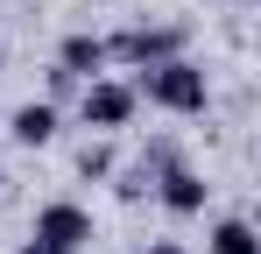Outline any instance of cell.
<instances>
[{
  "label": "cell",
  "mask_w": 261,
  "mask_h": 254,
  "mask_svg": "<svg viewBox=\"0 0 261 254\" xmlns=\"http://www.w3.org/2000/svg\"><path fill=\"white\" fill-rule=\"evenodd\" d=\"M148 99H155V106H170V113H198V106H205V71H198V64H184V57L148 64Z\"/></svg>",
  "instance_id": "1"
},
{
  "label": "cell",
  "mask_w": 261,
  "mask_h": 254,
  "mask_svg": "<svg viewBox=\"0 0 261 254\" xmlns=\"http://www.w3.org/2000/svg\"><path fill=\"white\" fill-rule=\"evenodd\" d=\"M36 240H49V247L71 254V247L92 240V219H85L78 205H43V212H36Z\"/></svg>",
  "instance_id": "2"
},
{
  "label": "cell",
  "mask_w": 261,
  "mask_h": 254,
  "mask_svg": "<svg viewBox=\"0 0 261 254\" xmlns=\"http://www.w3.org/2000/svg\"><path fill=\"white\" fill-rule=\"evenodd\" d=\"M127 113H134V92H127V85H92V92H85V120L92 127H120Z\"/></svg>",
  "instance_id": "3"
},
{
  "label": "cell",
  "mask_w": 261,
  "mask_h": 254,
  "mask_svg": "<svg viewBox=\"0 0 261 254\" xmlns=\"http://www.w3.org/2000/svg\"><path fill=\"white\" fill-rule=\"evenodd\" d=\"M120 49H127L141 71H148V64H170L176 57V29H134V36H120Z\"/></svg>",
  "instance_id": "4"
},
{
  "label": "cell",
  "mask_w": 261,
  "mask_h": 254,
  "mask_svg": "<svg viewBox=\"0 0 261 254\" xmlns=\"http://www.w3.org/2000/svg\"><path fill=\"white\" fill-rule=\"evenodd\" d=\"M99 64H106V42L99 36H71L64 42V78H92Z\"/></svg>",
  "instance_id": "5"
},
{
  "label": "cell",
  "mask_w": 261,
  "mask_h": 254,
  "mask_svg": "<svg viewBox=\"0 0 261 254\" xmlns=\"http://www.w3.org/2000/svg\"><path fill=\"white\" fill-rule=\"evenodd\" d=\"M163 205H170V212H198V205H205V176L170 169V176H163Z\"/></svg>",
  "instance_id": "6"
},
{
  "label": "cell",
  "mask_w": 261,
  "mask_h": 254,
  "mask_svg": "<svg viewBox=\"0 0 261 254\" xmlns=\"http://www.w3.org/2000/svg\"><path fill=\"white\" fill-rule=\"evenodd\" d=\"M49 134H57V106H21V113H14V141L43 148Z\"/></svg>",
  "instance_id": "7"
},
{
  "label": "cell",
  "mask_w": 261,
  "mask_h": 254,
  "mask_svg": "<svg viewBox=\"0 0 261 254\" xmlns=\"http://www.w3.org/2000/svg\"><path fill=\"white\" fill-rule=\"evenodd\" d=\"M212 254H261V240H254V226H240V219H226L212 233Z\"/></svg>",
  "instance_id": "8"
},
{
  "label": "cell",
  "mask_w": 261,
  "mask_h": 254,
  "mask_svg": "<svg viewBox=\"0 0 261 254\" xmlns=\"http://www.w3.org/2000/svg\"><path fill=\"white\" fill-rule=\"evenodd\" d=\"M21 254H64V247H49V240H29V247H21Z\"/></svg>",
  "instance_id": "9"
},
{
  "label": "cell",
  "mask_w": 261,
  "mask_h": 254,
  "mask_svg": "<svg viewBox=\"0 0 261 254\" xmlns=\"http://www.w3.org/2000/svg\"><path fill=\"white\" fill-rule=\"evenodd\" d=\"M141 254H176V247H170V240H163V247H141Z\"/></svg>",
  "instance_id": "10"
}]
</instances>
